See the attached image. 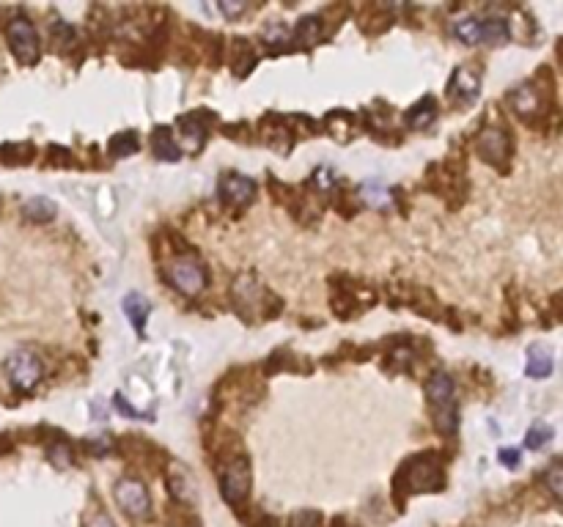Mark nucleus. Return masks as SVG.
Here are the masks:
<instances>
[{"label":"nucleus","mask_w":563,"mask_h":527,"mask_svg":"<svg viewBox=\"0 0 563 527\" xmlns=\"http://www.w3.org/2000/svg\"><path fill=\"white\" fill-rule=\"evenodd\" d=\"M245 9H248L245 3H226V0L220 3V11H223V14H229V17H236V14H242Z\"/></svg>","instance_id":"nucleus-32"},{"label":"nucleus","mask_w":563,"mask_h":527,"mask_svg":"<svg viewBox=\"0 0 563 527\" xmlns=\"http://www.w3.org/2000/svg\"><path fill=\"white\" fill-rule=\"evenodd\" d=\"M204 113H192V116H185L179 124H182V135L187 138V143L192 146V151H198V148L204 146V140H207V127H204Z\"/></svg>","instance_id":"nucleus-19"},{"label":"nucleus","mask_w":563,"mask_h":527,"mask_svg":"<svg viewBox=\"0 0 563 527\" xmlns=\"http://www.w3.org/2000/svg\"><path fill=\"white\" fill-rule=\"evenodd\" d=\"M53 36H55V42H58V44L75 42V28H72L69 22L55 20V22H53Z\"/></svg>","instance_id":"nucleus-29"},{"label":"nucleus","mask_w":563,"mask_h":527,"mask_svg":"<svg viewBox=\"0 0 563 527\" xmlns=\"http://www.w3.org/2000/svg\"><path fill=\"white\" fill-rule=\"evenodd\" d=\"M6 36H9V44H11V52L14 58L20 61L22 66H33L42 55V42H39V33L33 28V22L28 17H14V20L6 25Z\"/></svg>","instance_id":"nucleus-5"},{"label":"nucleus","mask_w":563,"mask_h":527,"mask_svg":"<svg viewBox=\"0 0 563 527\" xmlns=\"http://www.w3.org/2000/svg\"><path fill=\"white\" fill-rule=\"evenodd\" d=\"M261 39H264L267 47L278 50V47H283V44L292 42V30H289L286 25H280V22H270V25L261 30Z\"/></svg>","instance_id":"nucleus-23"},{"label":"nucleus","mask_w":563,"mask_h":527,"mask_svg":"<svg viewBox=\"0 0 563 527\" xmlns=\"http://www.w3.org/2000/svg\"><path fill=\"white\" fill-rule=\"evenodd\" d=\"M454 36L464 44H481V20L479 17H461L454 22Z\"/></svg>","instance_id":"nucleus-21"},{"label":"nucleus","mask_w":563,"mask_h":527,"mask_svg":"<svg viewBox=\"0 0 563 527\" xmlns=\"http://www.w3.org/2000/svg\"><path fill=\"white\" fill-rule=\"evenodd\" d=\"M83 527H116V522H113L104 511L94 508V511H88V514L83 516Z\"/></svg>","instance_id":"nucleus-28"},{"label":"nucleus","mask_w":563,"mask_h":527,"mask_svg":"<svg viewBox=\"0 0 563 527\" xmlns=\"http://www.w3.org/2000/svg\"><path fill=\"white\" fill-rule=\"evenodd\" d=\"M22 214L31 223H50L55 217V204L50 198H28L22 206Z\"/></svg>","instance_id":"nucleus-18"},{"label":"nucleus","mask_w":563,"mask_h":527,"mask_svg":"<svg viewBox=\"0 0 563 527\" xmlns=\"http://www.w3.org/2000/svg\"><path fill=\"white\" fill-rule=\"evenodd\" d=\"M508 102H511V107L517 110V116L520 118H525V121H530L539 110H542V99H539V91L533 88L530 83L525 85H517L511 94H508Z\"/></svg>","instance_id":"nucleus-12"},{"label":"nucleus","mask_w":563,"mask_h":527,"mask_svg":"<svg viewBox=\"0 0 563 527\" xmlns=\"http://www.w3.org/2000/svg\"><path fill=\"white\" fill-rule=\"evenodd\" d=\"M550 440H552V428H550L547 423H533V426H530V431H528V437H525V448H530V450H542Z\"/></svg>","instance_id":"nucleus-25"},{"label":"nucleus","mask_w":563,"mask_h":527,"mask_svg":"<svg viewBox=\"0 0 563 527\" xmlns=\"http://www.w3.org/2000/svg\"><path fill=\"white\" fill-rule=\"evenodd\" d=\"M289 525L292 527H322V514H316V511H297Z\"/></svg>","instance_id":"nucleus-27"},{"label":"nucleus","mask_w":563,"mask_h":527,"mask_svg":"<svg viewBox=\"0 0 563 527\" xmlns=\"http://www.w3.org/2000/svg\"><path fill=\"white\" fill-rule=\"evenodd\" d=\"M525 374L530 379H547L552 374V357H550V352L542 349V346H530L528 349V368H525Z\"/></svg>","instance_id":"nucleus-16"},{"label":"nucleus","mask_w":563,"mask_h":527,"mask_svg":"<svg viewBox=\"0 0 563 527\" xmlns=\"http://www.w3.org/2000/svg\"><path fill=\"white\" fill-rule=\"evenodd\" d=\"M6 374H9V382L17 390L28 393L42 379V360L36 357L33 352H28V349H17V352H11L6 357Z\"/></svg>","instance_id":"nucleus-6"},{"label":"nucleus","mask_w":563,"mask_h":527,"mask_svg":"<svg viewBox=\"0 0 563 527\" xmlns=\"http://www.w3.org/2000/svg\"><path fill=\"white\" fill-rule=\"evenodd\" d=\"M110 154L113 157H129L138 151V135L135 132H119L116 138H110Z\"/></svg>","instance_id":"nucleus-24"},{"label":"nucleus","mask_w":563,"mask_h":527,"mask_svg":"<svg viewBox=\"0 0 563 527\" xmlns=\"http://www.w3.org/2000/svg\"><path fill=\"white\" fill-rule=\"evenodd\" d=\"M434 118H437V102H434V96H423L407 113V124L412 129H426Z\"/></svg>","instance_id":"nucleus-15"},{"label":"nucleus","mask_w":563,"mask_h":527,"mask_svg":"<svg viewBox=\"0 0 563 527\" xmlns=\"http://www.w3.org/2000/svg\"><path fill=\"white\" fill-rule=\"evenodd\" d=\"M319 36H322V20H319V17H302V20L297 22V28L292 30L294 42L305 44V47H311L313 42H319Z\"/></svg>","instance_id":"nucleus-20"},{"label":"nucleus","mask_w":563,"mask_h":527,"mask_svg":"<svg viewBox=\"0 0 563 527\" xmlns=\"http://www.w3.org/2000/svg\"><path fill=\"white\" fill-rule=\"evenodd\" d=\"M476 148H479L483 162H489V165H495V168H503V165L508 162V157H511V138L505 135V129L486 127L479 135Z\"/></svg>","instance_id":"nucleus-8"},{"label":"nucleus","mask_w":563,"mask_h":527,"mask_svg":"<svg viewBox=\"0 0 563 527\" xmlns=\"http://www.w3.org/2000/svg\"><path fill=\"white\" fill-rule=\"evenodd\" d=\"M544 484L563 503V464H555V467H550L544 472Z\"/></svg>","instance_id":"nucleus-26"},{"label":"nucleus","mask_w":563,"mask_h":527,"mask_svg":"<svg viewBox=\"0 0 563 527\" xmlns=\"http://www.w3.org/2000/svg\"><path fill=\"white\" fill-rule=\"evenodd\" d=\"M217 478H220V494L231 506H239L251 494V464L245 456H229L226 462L217 464Z\"/></svg>","instance_id":"nucleus-4"},{"label":"nucleus","mask_w":563,"mask_h":527,"mask_svg":"<svg viewBox=\"0 0 563 527\" xmlns=\"http://www.w3.org/2000/svg\"><path fill=\"white\" fill-rule=\"evenodd\" d=\"M217 192H220V198H223V201L236 204V206H245V204H251L253 198H256L258 184H256L253 179H248V176L226 173V176L220 179V184H217Z\"/></svg>","instance_id":"nucleus-9"},{"label":"nucleus","mask_w":563,"mask_h":527,"mask_svg":"<svg viewBox=\"0 0 563 527\" xmlns=\"http://www.w3.org/2000/svg\"><path fill=\"white\" fill-rule=\"evenodd\" d=\"M426 396L432 404V421L442 434H454L459 418H457V401H454V379L448 374L437 371L432 379L426 382Z\"/></svg>","instance_id":"nucleus-2"},{"label":"nucleus","mask_w":563,"mask_h":527,"mask_svg":"<svg viewBox=\"0 0 563 527\" xmlns=\"http://www.w3.org/2000/svg\"><path fill=\"white\" fill-rule=\"evenodd\" d=\"M360 198H363L368 206H374V209H382V206L390 204V192L385 190L379 182H366V184L360 187Z\"/></svg>","instance_id":"nucleus-22"},{"label":"nucleus","mask_w":563,"mask_h":527,"mask_svg":"<svg viewBox=\"0 0 563 527\" xmlns=\"http://www.w3.org/2000/svg\"><path fill=\"white\" fill-rule=\"evenodd\" d=\"M151 151H154L157 160H163V162H176V160L182 157V148L173 143L170 129H165V127L154 129V135H151Z\"/></svg>","instance_id":"nucleus-13"},{"label":"nucleus","mask_w":563,"mask_h":527,"mask_svg":"<svg viewBox=\"0 0 563 527\" xmlns=\"http://www.w3.org/2000/svg\"><path fill=\"white\" fill-rule=\"evenodd\" d=\"M448 94H451V99H457L461 105H470V102H476L481 94V77L479 72H473L470 66H459L457 72H454V77H451V88H448Z\"/></svg>","instance_id":"nucleus-10"},{"label":"nucleus","mask_w":563,"mask_h":527,"mask_svg":"<svg viewBox=\"0 0 563 527\" xmlns=\"http://www.w3.org/2000/svg\"><path fill=\"white\" fill-rule=\"evenodd\" d=\"M47 456H50V462H55V464H66L72 462V450H69V445L66 443H58V445H53L50 450H47Z\"/></svg>","instance_id":"nucleus-30"},{"label":"nucleus","mask_w":563,"mask_h":527,"mask_svg":"<svg viewBox=\"0 0 563 527\" xmlns=\"http://www.w3.org/2000/svg\"><path fill=\"white\" fill-rule=\"evenodd\" d=\"M498 456H501V462L505 464V467H511V470L520 464V450H517V448H503Z\"/></svg>","instance_id":"nucleus-31"},{"label":"nucleus","mask_w":563,"mask_h":527,"mask_svg":"<svg viewBox=\"0 0 563 527\" xmlns=\"http://www.w3.org/2000/svg\"><path fill=\"white\" fill-rule=\"evenodd\" d=\"M179 527H192V525H179Z\"/></svg>","instance_id":"nucleus-33"},{"label":"nucleus","mask_w":563,"mask_h":527,"mask_svg":"<svg viewBox=\"0 0 563 527\" xmlns=\"http://www.w3.org/2000/svg\"><path fill=\"white\" fill-rule=\"evenodd\" d=\"M511 39V28L508 22L501 20V17H492V20H481V44H505Z\"/></svg>","instance_id":"nucleus-17"},{"label":"nucleus","mask_w":563,"mask_h":527,"mask_svg":"<svg viewBox=\"0 0 563 527\" xmlns=\"http://www.w3.org/2000/svg\"><path fill=\"white\" fill-rule=\"evenodd\" d=\"M165 272H168L170 286L187 296L201 294L209 283L207 267L201 264V258H195L192 253H182V255H176V258H170Z\"/></svg>","instance_id":"nucleus-3"},{"label":"nucleus","mask_w":563,"mask_h":527,"mask_svg":"<svg viewBox=\"0 0 563 527\" xmlns=\"http://www.w3.org/2000/svg\"><path fill=\"white\" fill-rule=\"evenodd\" d=\"M442 470H439L437 459L432 453L415 456L398 470L396 475V492H407V494H417V492H434L442 486Z\"/></svg>","instance_id":"nucleus-1"},{"label":"nucleus","mask_w":563,"mask_h":527,"mask_svg":"<svg viewBox=\"0 0 563 527\" xmlns=\"http://www.w3.org/2000/svg\"><path fill=\"white\" fill-rule=\"evenodd\" d=\"M113 497H116L119 508L132 519H146L151 514V497L138 478H121L113 486Z\"/></svg>","instance_id":"nucleus-7"},{"label":"nucleus","mask_w":563,"mask_h":527,"mask_svg":"<svg viewBox=\"0 0 563 527\" xmlns=\"http://www.w3.org/2000/svg\"><path fill=\"white\" fill-rule=\"evenodd\" d=\"M168 489L179 503H195L198 500V489H195V478L190 475V470L185 464H173L168 470Z\"/></svg>","instance_id":"nucleus-11"},{"label":"nucleus","mask_w":563,"mask_h":527,"mask_svg":"<svg viewBox=\"0 0 563 527\" xmlns=\"http://www.w3.org/2000/svg\"><path fill=\"white\" fill-rule=\"evenodd\" d=\"M121 305H124L126 318L138 330V335H143V327H146V316H148V299L143 294H138V292H132V294L124 296Z\"/></svg>","instance_id":"nucleus-14"}]
</instances>
